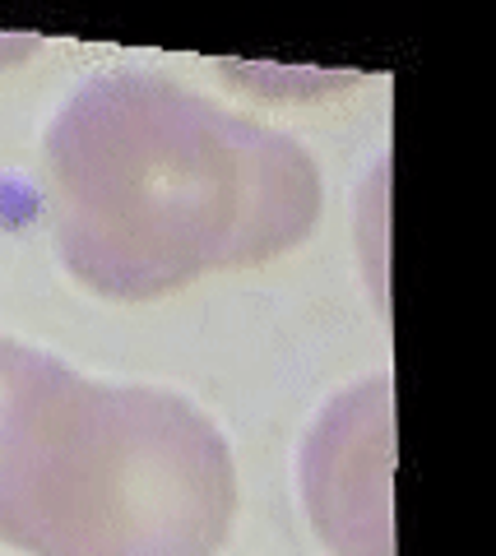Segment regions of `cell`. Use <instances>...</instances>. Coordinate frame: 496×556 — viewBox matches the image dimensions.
I'll return each mask as SVG.
<instances>
[{"label":"cell","mask_w":496,"mask_h":556,"mask_svg":"<svg viewBox=\"0 0 496 556\" xmlns=\"http://www.w3.org/2000/svg\"><path fill=\"white\" fill-rule=\"evenodd\" d=\"M42 159L65 269L112 302L269 265L325 214V177L302 139L153 70L84 79Z\"/></svg>","instance_id":"1"},{"label":"cell","mask_w":496,"mask_h":556,"mask_svg":"<svg viewBox=\"0 0 496 556\" xmlns=\"http://www.w3.org/2000/svg\"><path fill=\"white\" fill-rule=\"evenodd\" d=\"M237 459L200 404L0 339V543L28 556H214Z\"/></svg>","instance_id":"2"},{"label":"cell","mask_w":496,"mask_h":556,"mask_svg":"<svg viewBox=\"0 0 496 556\" xmlns=\"http://www.w3.org/2000/svg\"><path fill=\"white\" fill-rule=\"evenodd\" d=\"M395 417L390 380H367L320 413L302 450V496L339 556H395L390 543Z\"/></svg>","instance_id":"3"}]
</instances>
